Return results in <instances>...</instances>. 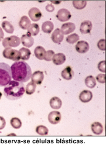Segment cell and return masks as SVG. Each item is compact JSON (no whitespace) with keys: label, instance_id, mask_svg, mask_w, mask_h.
Segmentation results:
<instances>
[{"label":"cell","instance_id":"6da1fadb","mask_svg":"<svg viewBox=\"0 0 106 145\" xmlns=\"http://www.w3.org/2000/svg\"><path fill=\"white\" fill-rule=\"evenodd\" d=\"M12 78L16 81L25 83L31 78L32 70L28 64L24 61H15L11 66Z\"/></svg>","mask_w":106,"mask_h":145},{"label":"cell","instance_id":"7a4b0ae2","mask_svg":"<svg viewBox=\"0 0 106 145\" xmlns=\"http://www.w3.org/2000/svg\"><path fill=\"white\" fill-rule=\"evenodd\" d=\"M25 86L22 83L16 81H11L4 89L7 98L10 100H17L22 97L25 93Z\"/></svg>","mask_w":106,"mask_h":145},{"label":"cell","instance_id":"3957f363","mask_svg":"<svg viewBox=\"0 0 106 145\" xmlns=\"http://www.w3.org/2000/svg\"><path fill=\"white\" fill-rule=\"evenodd\" d=\"M12 79L11 67L5 63H0V87L6 86Z\"/></svg>","mask_w":106,"mask_h":145},{"label":"cell","instance_id":"277c9868","mask_svg":"<svg viewBox=\"0 0 106 145\" xmlns=\"http://www.w3.org/2000/svg\"><path fill=\"white\" fill-rule=\"evenodd\" d=\"M21 43V39L18 36L14 35L11 36L10 37L5 38L3 40V45L5 48L18 47Z\"/></svg>","mask_w":106,"mask_h":145},{"label":"cell","instance_id":"5b68a950","mask_svg":"<svg viewBox=\"0 0 106 145\" xmlns=\"http://www.w3.org/2000/svg\"><path fill=\"white\" fill-rule=\"evenodd\" d=\"M3 56L8 59L13 61H20L21 59L20 52L12 48H5L3 51Z\"/></svg>","mask_w":106,"mask_h":145},{"label":"cell","instance_id":"8992f818","mask_svg":"<svg viewBox=\"0 0 106 145\" xmlns=\"http://www.w3.org/2000/svg\"><path fill=\"white\" fill-rule=\"evenodd\" d=\"M71 16L72 15L70 14V12L65 8L60 9L56 14L57 19L61 22H66L69 21Z\"/></svg>","mask_w":106,"mask_h":145},{"label":"cell","instance_id":"52a82bcc","mask_svg":"<svg viewBox=\"0 0 106 145\" xmlns=\"http://www.w3.org/2000/svg\"><path fill=\"white\" fill-rule=\"evenodd\" d=\"M28 15L33 21L37 22L41 19L42 14L41 11L38 8L33 7L31 10H29L28 12Z\"/></svg>","mask_w":106,"mask_h":145},{"label":"cell","instance_id":"ba28073f","mask_svg":"<svg viewBox=\"0 0 106 145\" xmlns=\"http://www.w3.org/2000/svg\"><path fill=\"white\" fill-rule=\"evenodd\" d=\"M21 42L24 46L26 48H31L34 44V39L32 37V36L27 32L26 34L22 35L21 38Z\"/></svg>","mask_w":106,"mask_h":145},{"label":"cell","instance_id":"9c48e42d","mask_svg":"<svg viewBox=\"0 0 106 145\" xmlns=\"http://www.w3.org/2000/svg\"><path fill=\"white\" fill-rule=\"evenodd\" d=\"M61 114L60 113V112L57 111H52L49 113L48 115V121L50 123L53 125L59 123L61 121Z\"/></svg>","mask_w":106,"mask_h":145},{"label":"cell","instance_id":"30bf717a","mask_svg":"<svg viewBox=\"0 0 106 145\" xmlns=\"http://www.w3.org/2000/svg\"><path fill=\"white\" fill-rule=\"evenodd\" d=\"M76 50L77 52L80 53H86L89 50V44L87 42L84 40L79 41L77 43L76 46Z\"/></svg>","mask_w":106,"mask_h":145},{"label":"cell","instance_id":"8fae6325","mask_svg":"<svg viewBox=\"0 0 106 145\" xmlns=\"http://www.w3.org/2000/svg\"><path fill=\"white\" fill-rule=\"evenodd\" d=\"M64 38V35L61 32L60 29L59 28L56 29L54 32L52 33L51 36V39L52 41L55 43L60 44L63 41Z\"/></svg>","mask_w":106,"mask_h":145},{"label":"cell","instance_id":"7c38bea8","mask_svg":"<svg viewBox=\"0 0 106 145\" xmlns=\"http://www.w3.org/2000/svg\"><path fill=\"white\" fill-rule=\"evenodd\" d=\"M76 29L75 24L72 22H67L62 25L60 31L63 35H68L72 33Z\"/></svg>","mask_w":106,"mask_h":145},{"label":"cell","instance_id":"4fadbf2b","mask_svg":"<svg viewBox=\"0 0 106 145\" xmlns=\"http://www.w3.org/2000/svg\"><path fill=\"white\" fill-rule=\"evenodd\" d=\"M44 79V74L42 71H37L34 72L31 76V80L36 84L40 85Z\"/></svg>","mask_w":106,"mask_h":145},{"label":"cell","instance_id":"5bb4252c","mask_svg":"<svg viewBox=\"0 0 106 145\" xmlns=\"http://www.w3.org/2000/svg\"><path fill=\"white\" fill-rule=\"evenodd\" d=\"M93 98V94L89 90H84L79 95V99L83 103L90 101Z\"/></svg>","mask_w":106,"mask_h":145},{"label":"cell","instance_id":"9a60e30c","mask_svg":"<svg viewBox=\"0 0 106 145\" xmlns=\"http://www.w3.org/2000/svg\"><path fill=\"white\" fill-rule=\"evenodd\" d=\"M93 28V25L91 21H83L80 25V31L83 34H87L90 33Z\"/></svg>","mask_w":106,"mask_h":145},{"label":"cell","instance_id":"2e32d148","mask_svg":"<svg viewBox=\"0 0 106 145\" xmlns=\"http://www.w3.org/2000/svg\"><path fill=\"white\" fill-rule=\"evenodd\" d=\"M74 74L75 72L73 69L70 66H67V67L64 69L61 72L62 77H63V78L66 80H72L74 76Z\"/></svg>","mask_w":106,"mask_h":145},{"label":"cell","instance_id":"e0dca14e","mask_svg":"<svg viewBox=\"0 0 106 145\" xmlns=\"http://www.w3.org/2000/svg\"><path fill=\"white\" fill-rule=\"evenodd\" d=\"M66 56L63 53H57L54 56L52 61L55 65L59 66L63 64L66 61Z\"/></svg>","mask_w":106,"mask_h":145},{"label":"cell","instance_id":"ac0fdd59","mask_svg":"<svg viewBox=\"0 0 106 145\" xmlns=\"http://www.w3.org/2000/svg\"><path fill=\"white\" fill-rule=\"evenodd\" d=\"M31 25V21L27 16H23L21 18L19 22V26L24 30H27Z\"/></svg>","mask_w":106,"mask_h":145},{"label":"cell","instance_id":"d6986e66","mask_svg":"<svg viewBox=\"0 0 106 145\" xmlns=\"http://www.w3.org/2000/svg\"><path fill=\"white\" fill-rule=\"evenodd\" d=\"M49 104L51 108L56 110H59V109L61 108L62 105V102L61 99L57 97H54L50 99Z\"/></svg>","mask_w":106,"mask_h":145},{"label":"cell","instance_id":"ffe728a7","mask_svg":"<svg viewBox=\"0 0 106 145\" xmlns=\"http://www.w3.org/2000/svg\"><path fill=\"white\" fill-rule=\"evenodd\" d=\"M91 129L93 133L95 135H101L103 132V126L101 123L98 122H94L91 125Z\"/></svg>","mask_w":106,"mask_h":145},{"label":"cell","instance_id":"44dd1931","mask_svg":"<svg viewBox=\"0 0 106 145\" xmlns=\"http://www.w3.org/2000/svg\"><path fill=\"white\" fill-rule=\"evenodd\" d=\"M34 53L35 56L37 59L39 60H43L45 57L46 50L42 46H38L35 49Z\"/></svg>","mask_w":106,"mask_h":145},{"label":"cell","instance_id":"7402d4cb","mask_svg":"<svg viewBox=\"0 0 106 145\" xmlns=\"http://www.w3.org/2000/svg\"><path fill=\"white\" fill-rule=\"evenodd\" d=\"M54 28V25L51 21H48L44 22L42 25V30L44 33H50Z\"/></svg>","mask_w":106,"mask_h":145},{"label":"cell","instance_id":"603a6c76","mask_svg":"<svg viewBox=\"0 0 106 145\" xmlns=\"http://www.w3.org/2000/svg\"><path fill=\"white\" fill-rule=\"evenodd\" d=\"M19 52L21 54V59H22L23 61L28 60L30 58L31 52L28 48H22L20 49Z\"/></svg>","mask_w":106,"mask_h":145},{"label":"cell","instance_id":"cb8c5ba5","mask_svg":"<svg viewBox=\"0 0 106 145\" xmlns=\"http://www.w3.org/2000/svg\"><path fill=\"white\" fill-rule=\"evenodd\" d=\"M27 30L28 33L31 36H37L40 31L39 26L37 24H31L29 28Z\"/></svg>","mask_w":106,"mask_h":145},{"label":"cell","instance_id":"d4e9b609","mask_svg":"<svg viewBox=\"0 0 106 145\" xmlns=\"http://www.w3.org/2000/svg\"><path fill=\"white\" fill-rule=\"evenodd\" d=\"M2 28L4 30L8 33H12L14 32V28L13 25L7 21H4L3 22L2 24Z\"/></svg>","mask_w":106,"mask_h":145},{"label":"cell","instance_id":"484cf974","mask_svg":"<svg viewBox=\"0 0 106 145\" xmlns=\"http://www.w3.org/2000/svg\"><path fill=\"white\" fill-rule=\"evenodd\" d=\"M85 84L87 87L93 88L96 86V80L92 76H89L86 78Z\"/></svg>","mask_w":106,"mask_h":145},{"label":"cell","instance_id":"4316f807","mask_svg":"<svg viewBox=\"0 0 106 145\" xmlns=\"http://www.w3.org/2000/svg\"><path fill=\"white\" fill-rule=\"evenodd\" d=\"M36 88H37L36 84L32 82V81L29 82L27 85H26V89H25L26 93L28 95H32V94H33L35 93Z\"/></svg>","mask_w":106,"mask_h":145},{"label":"cell","instance_id":"83f0119b","mask_svg":"<svg viewBox=\"0 0 106 145\" xmlns=\"http://www.w3.org/2000/svg\"><path fill=\"white\" fill-rule=\"evenodd\" d=\"M36 132L39 135L46 136L48 135L49 130L47 127L43 125H39L37 127Z\"/></svg>","mask_w":106,"mask_h":145},{"label":"cell","instance_id":"f1b7e54d","mask_svg":"<svg viewBox=\"0 0 106 145\" xmlns=\"http://www.w3.org/2000/svg\"><path fill=\"white\" fill-rule=\"evenodd\" d=\"M11 125L12 126V128L14 129H20L22 126V122L18 118H12L10 121Z\"/></svg>","mask_w":106,"mask_h":145},{"label":"cell","instance_id":"f546056e","mask_svg":"<svg viewBox=\"0 0 106 145\" xmlns=\"http://www.w3.org/2000/svg\"><path fill=\"white\" fill-rule=\"evenodd\" d=\"M79 40V36L76 33H73L66 38V42L69 44H74Z\"/></svg>","mask_w":106,"mask_h":145},{"label":"cell","instance_id":"4dcf8cb0","mask_svg":"<svg viewBox=\"0 0 106 145\" xmlns=\"http://www.w3.org/2000/svg\"><path fill=\"white\" fill-rule=\"evenodd\" d=\"M87 5L86 1H73V5L77 10H83Z\"/></svg>","mask_w":106,"mask_h":145},{"label":"cell","instance_id":"1f68e13d","mask_svg":"<svg viewBox=\"0 0 106 145\" xmlns=\"http://www.w3.org/2000/svg\"><path fill=\"white\" fill-rule=\"evenodd\" d=\"M54 55H55L54 51H53L52 50H49L47 52H46L45 57L44 60L47 61H50L52 60V58Z\"/></svg>","mask_w":106,"mask_h":145},{"label":"cell","instance_id":"d6a6232c","mask_svg":"<svg viewBox=\"0 0 106 145\" xmlns=\"http://www.w3.org/2000/svg\"><path fill=\"white\" fill-rule=\"evenodd\" d=\"M96 80L99 83L104 84L105 83V74H99L96 76Z\"/></svg>","mask_w":106,"mask_h":145},{"label":"cell","instance_id":"836d02e7","mask_svg":"<svg viewBox=\"0 0 106 145\" xmlns=\"http://www.w3.org/2000/svg\"><path fill=\"white\" fill-rule=\"evenodd\" d=\"M97 47L101 50L105 51V39H100L97 43Z\"/></svg>","mask_w":106,"mask_h":145},{"label":"cell","instance_id":"e575fe53","mask_svg":"<svg viewBox=\"0 0 106 145\" xmlns=\"http://www.w3.org/2000/svg\"><path fill=\"white\" fill-rule=\"evenodd\" d=\"M98 69L102 72H105V61H101L98 64Z\"/></svg>","mask_w":106,"mask_h":145},{"label":"cell","instance_id":"d590c367","mask_svg":"<svg viewBox=\"0 0 106 145\" xmlns=\"http://www.w3.org/2000/svg\"><path fill=\"white\" fill-rule=\"evenodd\" d=\"M6 125V121L3 116H0V130L3 129Z\"/></svg>","mask_w":106,"mask_h":145},{"label":"cell","instance_id":"8d00e7d4","mask_svg":"<svg viewBox=\"0 0 106 145\" xmlns=\"http://www.w3.org/2000/svg\"><path fill=\"white\" fill-rule=\"evenodd\" d=\"M46 10L49 12H52L53 11H54L55 7L52 4H48L46 6Z\"/></svg>","mask_w":106,"mask_h":145},{"label":"cell","instance_id":"74e56055","mask_svg":"<svg viewBox=\"0 0 106 145\" xmlns=\"http://www.w3.org/2000/svg\"><path fill=\"white\" fill-rule=\"evenodd\" d=\"M4 37V33L1 28H0V42L3 40Z\"/></svg>","mask_w":106,"mask_h":145},{"label":"cell","instance_id":"f35d334b","mask_svg":"<svg viewBox=\"0 0 106 145\" xmlns=\"http://www.w3.org/2000/svg\"><path fill=\"white\" fill-rule=\"evenodd\" d=\"M52 3H54V4H60L61 2L60 1H59V2H55V1H52Z\"/></svg>","mask_w":106,"mask_h":145},{"label":"cell","instance_id":"ab89813d","mask_svg":"<svg viewBox=\"0 0 106 145\" xmlns=\"http://www.w3.org/2000/svg\"><path fill=\"white\" fill-rule=\"evenodd\" d=\"M7 136H14V137H15V136H16V134H15V133H10V134L8 135Z\"/></svg>","mask_w":106,"mask_h":145},{"label":"cell","instance_id":"60d3db41","mask_svg":"<svg viewBox=\"0 0 106 145\" xmlns=\"http://www.w3.org/2000/svg\"><path fill=\"white\" fill-rule=\"evenodd\" d=\"M2 95H3V94H2V93L0 92V99H1V97H2Z\"/></svg>","mask_w":106,"mask_h":145}]
</instances>
